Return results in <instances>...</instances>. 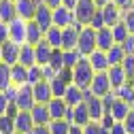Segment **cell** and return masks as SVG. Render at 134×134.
Wrapping results in <instances>:
<instances>
[{
    "instance_id": "30",
    "label": "cell",
    "mask_w": 134,
    "mask_h": 134,
    "mask_svg": "<svg viewBox=\"0 0 134 134\" xmlns=\"http://www.w3.org/2000/svg\"><path fill=\"white\" fill-rule=\"evenodd\" d=\"M45 41L51 45L53 49H62V28H58V26L49 28L45 32Z\"/></svg>"
},
{
    "instance_id": "33",
    "label": "cell",
    "mask_w": 134,
    "mask_h": 134,
    "mask_svg": "<svg viewBox=\"0 0 134 134\" xmlns=\"http://www.w3.org/2000/svg\"><path fill=\"white\" fill-rule=\"evenodd\" d=\"M62 55H64V68H75V66H77V62L83 58L79 51H77V49H70V51H62Z\"/></svg>"
},
{
    "instance_id": "43",
    "label": "cell",
    "mask_w": 134,
    "mask_h": 134,
    "mask_svg": "<svg viewBox=\"0 0 134 134\" xmlns=\"http://www.w3.org/2000/svg\"><path fill=\"white\" fill-rule=\"evenodd\" d=\"M11 41V34H9V24H2L0 21V45H4Z\"/></svg>"
},
{
    "instance_id": "37",
    "label": "cell",
    "mask_w": 134,
    "mask_h": 134,
    "mask_svg": "<svg viewBox=\"0 0 134 134\" xmlns=\"http://www.w3.org/2000/svg\"><path fill=\"white\" fill-rule=\"evenodd\" d=\"M83 134H109V130L102 128V124H98V121H90L83 128Z\"/></svg>"
},
{
    "instance_id": "7",
    "label": "cell",
    "mask_w": 134,
    "mask_h": 134,
    "mask_svg": "<svg viewBox=\"0 0 134 134\" xmlns=\"http://www.w3.org/2000/svg\"><path fill=\"white\" fill-rule=\"evenodd\" d=\"M66 121H68L70 126H81V128H85V126L92 121L90 111H87V104H85V102H81L79 107L70 109L68 115H66Z\"/></svg>"
},
{
    "instance_id": "31",
    "label": "cell",
    "mask_w": 134,
    "mask_h": 134,
    "mask_svg": "<svg viewBox=\"0 0 134 134\" xmlns=\"http://www.w3.org/2000/svg\"><path fill=\"white\" fill-rule=\"evenodd\" d=\"M13 85L11 81V66H7L4 62H0V92H7Z\"/></svg>"
},
{
    "instance_id": "50",
    "label": "cell",
    "mask_w": 134,
    "mask_h": 134,
    "mask_svg": "<svg viewBox=\"0 0 134 134\" xmlns=\"http://www.w3.org/2000/svg\"><path fill=\"white\" fill-rule=\"evenodd\" d=\"M68 134H83V128H81V126H70Z\"/></svg>"
},
{
    "instance_id": "51",
    "label": "cell",
    "mask_w": 134,
    "mask_h": 134,
    "mask_svg": "<svg viewBox=\"0 0 134 134\" xmlns=\"http://www.w3.org/2000/svg\"><path fill=\"white\" fill-rule=\"evenodd\" d=\"M94 2H96V7H98V9H102V7H107V4L111 2V0H94Z\"/></svg>"
},
{
    "instance_id": "35",
    "label": "cell",
    "mask_w": 134,
    "mask_h": 134,
    "mask_svg": "<svg viewBox=\"0 0 134 134\" xmlns=\"http://www.w3.org/2000/svg\"><path fill=\"white\" fill-rule=\"evenodd\" d=\"M68 130H70V124L66 121V119L49 124V132H51V134H68Z\"/></svg>"
},
{
    "instance_id": "42",
    "label": "cell",
    "mask_w": 134,
    "mask_h": 134,
    "mask_svg": "<svg viewBox=\"0 0 134 134\" xmlns=\"http://www.w3.org/2000/svg\"><path fill=\"white\" fill-rule=\"evenodd\" d=\"M9 107H11V100L7 98V94H4V92H0V117L9 113Z\"/></svg>"
},
{
    "instance_id": "32",
    "label": "cell",
    "mask_w": 134,
    "mask_h": 134,
    "mask_svg": "<svg viewBox=\"0 0 134 134\" xmlns=\"http://www.w3.org/2000/svg\"><path fill=\"white\" fill-rule=\"evenodd\" d=\"M111 32H113V38H115V45H124L126 41H128V36H130V32H128V28L119 21L117 26H113L111 28Z\"/></svg>"
},
{
    "instance_id": "47",
    "label": "cell",
    "mask_w": 134,
    "mask_h": 134,
    "mask_svg": "<svg viewBox=\"0 0 134 134\" xmlns=\"http://www.w3.org/2000/svg\"><path fill=\"white\" fill-rule=\"evenodd\" d=\"M43 4H47L49 9H53V11H55V9L62 7V0H43Z\"/></svg>"
},
{
    "instance_id": "40",
    "label": "cell",
    "mask_w": 134,
    "mask_h": 134,
    "mask_svg": "<svg viewBox=\"0 0 134 134\" xmlns=\"http://www.w3.org/2000/svg\"><path fill=\"white\" fill-rule=\"evenodd\" d=\"M121 66H124V70L128 75V81H134V55H126Z\"/></svg>"
},
{
    "instance_id": "23",
    "label": "cell",
    "mask_w": 134,
    "mask_h": 134,
    "mask_svg": "<svg viewBox=\"0 0 134 134\" xmlns=\"http://www.w3.org/2000/svg\"><path fill=\"white\" fill-rule=\"evenodd\" d=\"M96 45H98L100 51H109V49L115 45V38H113L111 28H102V30L96 32Z\"/></svg>"
},
{
    "instance_id": "25",
    "label": "cell",
    "mask_w": 134,
    "mask_h": 134,
    "mask_svg": "<svg viewBox=\"0 0 134 134\" xmlns=\"http://www.w3.org/2000/svg\"><path fill=\"white\" fill-rule=\"evenodd\" d=\"M30 115H32V119H34V126H49L51 124V115H49L47 104H36L30 111Z\"/></svg>"
},
{
    "instance_id": "17",
    "label": "cell",
    "mask_w": 134,
    "mask_h": 134,
    "mask_svg": "<svg viewBox=\"0 0 134 134\" xmlns=\"http://www.w3.org/2000/svg\"><path fill=\"white\" fill-rule=\"evenodd\" d=\"M19 49H21V45L13 43V41L4 43V45H2V62H4L7 66L19 64Z\"/></svg>"
},
{
    "instance_id": "10",
    "label": "cell",
    "mask_w": 134,
    "mask_h": 134,
    "mask_svg": "<svg viewBox=\"0 0 134 134\" xmlns=\"http://www.w3.org/2000/svg\"><path fill=\"white\" fill-rule=\"evenodd\" d=\"M81 28H83V26L75 24V26H70V28H64V30H62V51H70V49H77Z\"/></svg>"
},
{
    "instance_id": "24",
    "label": "cell",
    "mask_w": 134,
    "mask_h": 134,
    "mask_svg": "<svg viewBox=\"0 0 134 134\" xmlns=\"http://www.w3.org/2000/svg\"><path fill=\"white\" fill-rule=\"evenodd\" d=\"M17 17V9H15V0H0V21L11 24Z\"/></svg>"
},
{
    "instance_id": "5",
    "label": "cell",
    "mask_w": 134,
    "mask_h": 134,
    "mask_svg": "<svg viewBox=\"0 0 134 134\" xmlns=\"http://www.w3.org/2000/svg\"><path fill=\"white\" fill-rule=\"evenodd\" d=\"M85 104H87V111H90V117L92 121H102V117L107 115V107L102 102V98L94 96L90 90L85 92Z\"/></svg>"
},
{
    "instance_id": "11",
    "label": "cell",
    "mask_w": 134,
    "mask_h": 134,
    "mask_svg": "<svg viewBox=\"0 0 134 134\" xmlns=\"http://www.w3.org/2000/svg\"><path fill=\"white\" fill-rule=\"evenodd\" d=\"M32 21H34L43 32H47L49 28H53V9H49L47 4H38L36 15H34Z\"/></svg>"
},
{
    "instance_id": "18",
    "label": "cell",
    "mask_w": 134,
    "mask_h": 134,
    "mask_svg": "<svg viewBox=\"0 0 134 134\" xmlns=\"http://www.w3.org/2000/svg\"><path fill=\"white\" fill-rule=\"evenodd\" d=\"M87 60H90V64H92L94 72H107V70L111 68L107 51H100V49H96V51H94V53H92Z\"/></svg>"
},
{
    "instance_id": "52",
    "label": "cell",
    "mask_w": 134,
    "mask_h": 134,
    "mask_svg": "<svg viewBox=\"0 0 134 134\" xmlns=\"http://www.w3.org/2000/svg\"><path fill=\"white\" fill-rule=\"evenodd\" d=\"M0 62H2V45H0Z\"/></svg>"
},
{
    "instance_id": "21",
    "label": "cell",
    "mask_w": 134,
    "mask_h": 134,
    "mask_svg": "<svg viewBox=\"0 0 134 134\" xmlns=\"http://www.w3.org/2000/svg\"><path fill=\"white\" fill-rule=\"evenodd\" d=\"M53 51L55 49L49 45L47 41H43V43H38V45H34V53H36V64L38 66H47L49 62H51V55H53Z\"/></svg>"
},
{
    "instance_id": "41",
    "label": "cell",
    "mask_w": 134,
    "mask_h": 134,
    "mask_svg": "<svg viewBox=\"0 0 134 134\" xmlns=\"http://www.w3.org/2000/svg\"><path fill=\"white\" fill-rule=\"evenodd\" d=\"M121 124H124V128H126V132H128V134H134V109L128 113V117H126Z\"/></svg>"
},
{
    "instance_id": "8",
    "label": "cell",
    "mask_w": 134,
    "mask_h": 134,
    "mask_svg": "<svg viewBox=\"0 0 134 134\" xmlns=\"http://www.w3.org/2000/svg\"><path fill=\"white\" fill-rule=\"evenodd\" d=\"M90 92H92L94 96H98V98H104V96H109V94L113 92V87H111V81H109V75H107V72H96V77H94V81H92V87H90Z\"/></svg>"
},
{
    "instance_id": "4",
    "label": "cell",
    "mask_w": 134,
    "mask_h": 134,
    "mask_svg": "<svg viewBox=\"0 0 134 134\" xmlns=\"http://www.w3.org/2000/svg\"><path fill=\"white\" fill-rule=\"evenodd\" d=\"M15 107L19 111H32L36 107V100H34V90L32 85H21L17 87V96H15Z\"/></svg>"
},
{
    "instance_id": "14",
    "label": "cell",
    "mask_w": 134,
    "mask_h": 134,
    "mask_svg": "<svg viewBox=\"0 0 134 134\" xmlns=\"http://www.w3.org/2000/svg\"><path fill=\"white\" fill-rule=\"evenodd\" d=\"M47 109H49V115H51V121L66 119V115H68V111H70V107L64 102V98H53L51 102L47 104Z\"/></svg>"
},
{
    "instance_id": "1",
    "label": "cell",
    "mask_w": 134,
    "mask_h": 134,
    "mask_svg": "<svg viewBox=\"0 0 134 134\" xmlns=\"http://www.w3.org/2000/svg\"><path fill=\"white\" fill-rule=\"evenodd\" d=\"M94 77H96V72H94V68H92L90 60H87V58H81V60L77 62V66L72 68V83H75L79 90L87 92V90L92 87Z\"/></svg>"
},
{
    "instance_id": "44",
    "label": "cell",
    "mask_w": 134,
    "mask_h": 134,
    "mask_svg": "<svg viewBox=\"0 0 134 134\" xmlns=\"http://www.w3.org/2000/svg\"><path fill=\"white\" fill-rule=\"evenodd\" d=\"M113 4H117L121 11H130V9H134V0H111Z\"/></svg>"
},
{
    "instance_id": "45",
    "label": "cell",
    "mask_w": 134,
    "mask_h": 134,
    "mask_svg": "<svg viewBox=\"0 0 134 134\" xmlns=\"http://www.w3.org/2000/svg\"><path fill=\"white\" fill-rule=\"evenodd\" d=\"M121 47H124V51H126L128 55H134V34H130V36H128V41H126Z\"/></svg>"
},
{
    "instance_id": "12",
    "label": "cell",
    "mask_w": 134,
    "mask_h": 134,
    "mask_svg": "<svg viewBox=\"0 0 134 134\" xmlns=\"http://www.w3.org/2000/svg\"><path fill=\"white\" fill-rule=\"evenodd\" d=\"M13 126H15V132H19V134H28V132H32L36 128L30 111H19L17 115L13 117Z\"/></svg>"
},
{
    "instance_id": "2",
    "label": "cell",
    "mask_w": 134,
    "mask_h": 134,
    "mask_svg": "<svg viewBox=\"0 0 134 134\" xmlns=\"http://www.w3.org/2000/svg\"><path fill=\"white\" fill-rule=\"evenodd\" d=\"M96 49H98V45H96V30L92 26H83L81 34H79V43H77V51L83 58H90Z\"/></svg>"
},
{
    "instance_id": "16",
    "label": "cell",
    "mask_w": 134,
    "mask_h": 134,
    "mask_svg": "<svg viewBox=\"0 0 134 134\" xmlns=\"http://www.w3.org/2000/svg\"><path fill=\"white\" fill-rule=\"evenodd\" d=\"M34 90V100L36 104H49L53 100V92H51V85H49V81H41L36 85H32Z\"/></svg>"
},
{
    "instance_id": "13",
    "label": "cell",
    "mask_w": 134,
    "mask_h": 134,
    "mask_svg": "<svg viewBox=\"0 0 134 134\" xmlns=\"http://www.w3.org/2000/svg\"><path fill=\"white\" fill-rule=\"evenodd\" d=\"M15 9H17V17H21L26 21H32L34 15H36L38 2L36 0H15Z\"/></svg>"
},
{
    "instance_id": "53",
    "label": "cell",
    "mask_w": 134,
    "mask_h": 134,
    "mask_svg": "<svg viewBox=\"0 0 134 134\" xmlns=\"http://www.w3.org/2000/svg\"><path fill=\"white\" fill-rule=\"evenodd\" d=\"M15 134H19V132H15Z\"/></svg>"
},
{
    "instance_id": "39",
    "label": "cell",
    "mask_w": 134,
    "mask_h": 134,
    "mask_svg": "<svg viewBox=\"0 0 134 134\" xmlns=\"http://www.w3.org/2000/svg\"><path fill=\"white\" fill-rule=\"evenodd\" d=\"M49 66H53L55 70H62V68H64V55H62V49H55V51H53Z\"/></svg>"
},
{
    "instance_id": "49",
    "label": "cell",
    "mask_w": 134,
    "mask_h": 134,
    "mask_svg": "<svg viewBox=\"0 0 134 134\" xmlns=\"http://www.w3.org/2000/svg\"><path fill=\"white\" fill-rule=\"evenodd\" d=\"M77 2H79V0H62V4H64V7H68V9H72V11H75Z\"/></svg>"
},
{
    "instance_id": "19",
    "label": "cell",
    "mask_w": 134,
    "mask_h": 134,
    "mask_svg": "<svg viewBox=\"0 0 134 134\" xmlns=\"http://www.w3.org/2000/svg\"><path fill=\"white\" fill-rule=\"evenodd\" d=\"M107 75H109V81H111V87L113 90H119L121 85L130 83L128 81V75L124 70V66H111V68L107 70Z\"/></svg>"
},
{
    "instance_id": "15",
    "label": "cell",
    "mask_w": 134,
    "mask_h": 134,
    "mask_svg": "<svg viewBox=\"0 0 134 134\" xmlns=\"http://www.w3.org/2000/svg\"><path fill=\"white\" fill-rule=\"evenodd\" d=\"M102 11V17H104V24H107V28H113V26H117L121 21V17H124V11L117 7V4H113V2H109L107 7H102L100 9Z\"/></svg>"
},
{
    "instance_id": "20",
    "label": "cell",
    "mask_w": 134,
    "mask_h": 134,
    "mask_svg": "<svg viewBox=\"0 0 134 134\" xmlns=\"http://www.w3.org/2000/svg\"><path fill=\"white\" fill-rule=\"evenodd\" d=\"M64 102L68 104L70 109H75V107H79L81 102H85V92L79 90L75 83H70L68 90H66V94H64Z\"/></svg>"
},
{
    "instance_id": "46",
    "label": "cell",
    "mask_w": 134,
    "mask_h": 134,
    "mask_svg": "<svg viewBox=\"0 0 134 134\" xmlns=\"http://www.w3.org/2000/svg\"><path fill=\"white\" fill-rule=\"evenodd\" d=\"M109 134H128V132H126V128H124V124H121V121H115V124L111 126Z\"/></svg>"
},
{
    "instance_id": "27",
    "label": "cell",
    "mask_w": 134,
    "mask_h": 134,
    "mask_svg": "<svg viewBox=\"0 0 134 134\" xmlns=\"http://www.w3.org/2000/svg\"><path fill=\"white\" fill-rule=\"evenodd\" d=\"M11 81L15 87H21V85H28V68L21 64H15L11 66Z\"/></svg>"
},
{
    "instance_id": "28",
    "label": "cell",
    "mask_w": 134,
    "mask_h": 134,
    "mask_svg": "<svg viewBox=\"0 0 134 134\" xmlns=\"http://www.w3.org/2000/svg\"><path fill=\"white\" fill-rule=\"evenodd\" d=\"M115 92V96L119 98V100H124V102H128L132 109H134V81H130V83H126V85H121L119 90H113Z\"/></svg>"
},
{
    "instance_id": "6",
    "label": "cell",
    "mask_w": 134,
    "mask_h": 134,
    "mask_svg": "<svg viewBox=\"0 0 134 134\" xmlns=\"http://www.w3.org/2000/svg\"><path fill=\"white\" fill-rule=\"evenodd\" d=\"M9 34H11V41H13V43L26 45V43H28V21L21 19V17H15V19L9 24Z\"/></svg>"
},
{
    "instance_id": "29",
    "label": "cell",
    "mask_w": 134,
    "mask_h": 134,
    "mask_svg": "<svg viewBox=\"0 0 134 134\" xmlns=\"http://www.w3.org/2000/svg\"><path fill=\"white\" fill-rule=\"evenodd\" d=\"M107 55H109V64H111V66H121L128 53L124 51V47H121V45H113L109 51H107Z\"/></svg>"
},
{
    "instance_id": "3",
    "label": "cell",
    "mask_w": 134,
    "mask_h": 134,
    "mask_svg": "<svg viewBox=\"0 0 134 134\" xmlns=\"http://www.w3.org/2000/svg\"><path fill=\"white\" fill-rule=\"evenodd\" d=\"M98 7L94 0H79L77 7H75V19L79 26H90L92 19H94V15H96Z\"/></svg>"
},
{
    "instance_id": "34",
    "label": "cell",
    "mask_w": 134,
    "mask_h": 134,
    "mask_svg": "<svg viewBox=\"0 0 134 134\" xmlns=\"http://www.w3.org/2000/svg\"><path fill=\"white\" fill-rule=\"evenodd\" d=\"M45 81V75H43V66H32L28 68V85H36V83Z\"/></svg>"
},
{
    "instance_id": "38",
    "label": "cell",
    "mask_w": 134,
    "mask_h": 134,
    "mask_svg": "<svg viewBox=\"0 0 134 134\" xmlns=\"http://www.w3.org/2000/svg\"><path fill=\"white\" fill-rule=\"evenodd\" d=\"M121 24L128 28V32H130V34H134V9H130V11H124Z\"/></svg>"
},
{
    "instance_id": "22",
    "label": "cell",
    "mask_w": 134,
    "mask_h": 134,
    "mask_svg": "<svg viewBox=\"0 0 134 134\" xmlns=\"http://www.w3.org/2000/svg\"><path fill=\"white\" fill-rule=\"evenodd\" d=\"M130 111H132V107H130L128 102H124V100L117 98L115 102L111 104V109H109V115L113 117L115 121H124L126 117H128V113H130Z\"/></svg>"
},
{
    "instance_id": "36",
    "label": "cell",
    "mask_w": 134,
    "mask_h": 134,
    "mask_svg": "<svg viewBox=\"0 0 134 134\" xmlns=\"http://www.w3.org/2000/svg\"><path fill=\"white\" fill-rule=\"evenodd\" d=\"M0 134H15L13 117H9V115H2V117H0Z\"/></svg>"
},
{
    "instance_id": "26",
    "label": "cell",
    "mask_w": 134,
    "mask_h": 134,
    "mask_svg": "<svg viewBox=\"0 0 134 134\" xmlns=\"http://www.w3.org/2000/svg\"><path fill=\"white\" fill-rule=\"evenodd\" d=\"M19 64L26 66V68H32L36 66V53H34V45H21L19 49Z\"/></svg>"
},
{
    "instance_id": "9",
    "label": "cell",
    "mask_w": 134,
    "mask_h": 134,
    "mask_svg": "<svg viewBox=\"0 0 134 134\" xmlns=\"http://www.w3.org/2000/svg\"><path fill=\"white\" fill-rule=\"evenodd\" d=\"M77 24V19H75V11L72 9H68V7H60V9H55L53 11V26H58V28H70V26H75Z\"/></svg>"
},
{
    "instance_id": "48",
    "label": "cell",
    "mask_w": 134,
    "mask_h": 134,
    "mask_svg": "<svg viewBox=\"0 0 134 134\" xmlns=\"http://www.w3.org/2000/svg\"><path fill=\"white\" fill-rule=\"evenodd\" d=\"M28 134H51L49 132V126H36L32 132H28Z\"/></svg>"
}]
</instances>
